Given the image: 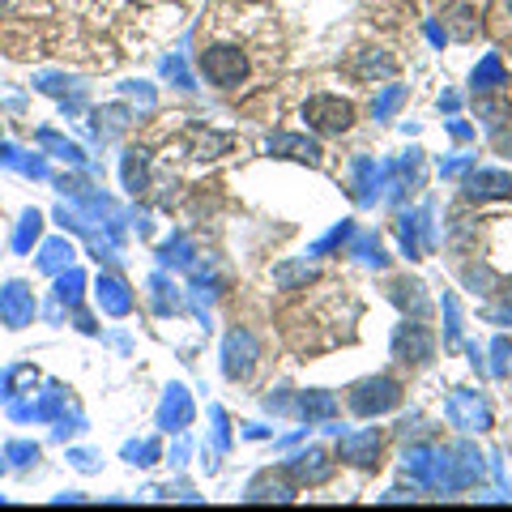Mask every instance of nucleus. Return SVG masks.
I'll return each mask as SVG.
<instances>
[{
    "instance_id": "f257e3e1",
    "label": "nucleus",
    "mask_w": 512,
    "mask_h": 512,
    "mask_svg": "<svg viewBox=\"0 0 512 512\" xmlns=\"http://www.w3.org/2000/svg\"><path fill=\"white\" fill-rule=\"evenodd\" d=\"M201 73H205V82H210V86L235 90L248 77V56L239 52V47H231V43L205 47V52H201Z\"/></svg>"
},
{
    "instance_id": "f03ea898",
    "label": "nucleus",
    "mask_w": 512,
    "mask_h": 512,
    "mask_svg": "<svg viewBox=\"0 0 512 512\" xmlns=\"http://www.w3.org/2000/svg\"><path fill=\"white\" fill-rule=\"evenodd\" d=\"M308 124L320 128V133H346L350 124H355V107L342 103V99H329V94H320V99L308 103Z\"/></svg>"
},
{
    "instance_id": "7ed1b4c3",
    "label": "nucleus",
    "mask_w": 512,
    "mask_h": 512,
    "mask_svg": "<svg viewBox=\"0 0 512 512\" xmlns=\"http://www.w3.org/2000/svg\"><path fill=\"white\" fill-rule=\"evenodd\" d=\"M397 402V384L393 380H367L355 389V397H350V406H355L359 414H380L389 410Z\"/></svg>"
},
{
    "instance_id": "20e7f679",
    "label": "nucleus",
    "mask_w": 512,
    "mask_h": 512,
    "mask_svg": "<svg viewBox=\"0 0 512 512\" xmlns=\"http://www.w3.org/2000/svg\"><path fill=\"white\" fill-rule=\"evenodd\" d=\"M252 363H256V342L248 338V333H231L227 338V376L244 380L252 372Z\"/></svg>"
},
{
    "instance_id": "39448f33",
    "label": "nucleus",
    "mask_w": 512,
    "mask_h": 512,
    "mask_svg": "<svg viewBox=\"0 0 512 512\" xmlns=\"http://www.w3.org/2000/svg\"><path fill=\"white\" fill-rule=\"evenodd\" d=\"M508 192H512V175H500V171H483L470 184V197H508Z\"/></svg>"
},
{
    "instance_id": "423d86ee",
    "label": "nucleus",
    "mask_w": 512,
    "mask_h": 512,
    "mask_svg": "<svg viewBox=\"0 0 512 512\" xmlns=\"http://www.w3.org/2000/svg\"><path fill=\"white\" fill-rule=\"evenodd\" d=\"M372 448H380L376 436H363V440H350V444H346V453L355 457L359 466H372Z\"/></svg>"
},
{
    "instance_id": "0eeeda50",
    "label": "nucleus",
    "mask_w": 512,
    "mask_h": 512,
    "mask_svg": "<svg viewBox=\"0 0 512 512\" xmlns=\"http://www.w3.org/2000/svg\"><path fill=\"white\" fill-rule=\"evenodd\" d=\"M500 77H504V73H500V64L487 60V64H483V73H474V86H478V82H500Z\"/></svg>"
},
{
    "instance_id": "6e6552de",
    "label": "nucleus",
    "mask_w": 512,
    "mask_h": 512,
    "mask_svg": "<svg viewBox=\"0 0 512 512\" xmlns=\"http://www.w3.org/2000/svg\"><path fill=\"white\" fill-rule=\"evenodd\" d=\"M30 5H35V0H0V13H22Z\"/></svg>"
},
{
    "instance_id": "1a4fd4ad",
    "label": "nucleus",
    "mask_w": 512,
    "mask_h": 512,
    "mask_svg": "<svg viewBox=\"0 0 512 512\" xmlns=\"http://www.w3.org/2000/svg\"><path fill=\"white\" fill-rule=\"evenodd\" d=\"M504 150H512V137H504Z\"/></svg>"
},
{
    "instance_id": "9d476101",
    "label": "nucleus",
    "mask_w": 512,
    "mask_h": 512,
    "mask_svg": "<svg viewBox=\"0 0 512 512\" xmlns=\"http://www.w3.org/2000/svg\"><path fill=\"white\" fill-rule=\"evenodd\" d=\"M508 13H512V0H508Z\"/></svg>"
}]
</instances>
